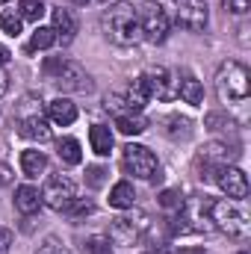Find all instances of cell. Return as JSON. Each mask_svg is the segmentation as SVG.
Returning a JSON list of instances; mask_svg holds the SVG:
<instances>
[{
    "mask_svg": "<svg viewBox=\"0 0 251 254\" xmlns=\"http://www.w3.org/2000/svg\"><path fill=\"white\" fill-rule=\"evenodd\" d=\"M3 92H6V77L0 74V95H3Z\"/></svg>",
    "mask_w": 251,
    "mask_h": 254,
    "instance_id": "74e56055",
    "label": "cell"
},
{
    "mask_svg": "<svg viewBox=\"0 0 251 254\" xmlns=\"http://www.w3.org/2000/svg\"><path fill=\"white\" fill-rule=\"evenodd\" d=\"M18 133L24 139H33V142H51L54 130H51V122L42 119V116H24L18 122Z\"/></svg>",
    "mask_w": 251,
    "mask_h": 254,
    "instance_id": "4fadbf2b",
    "label": "cell"
},
{
    "mask_svg": "<svg viewBox=\"0 0 251 254\" xmlns=\"http://www.w3.org/2000/svg\"><path fill=\"white\" fill-rule=\"evenodd\" d=\"M101 24H104L107 36H110V42L119 45V48H130V45H136V42L142 39L136 9H133V3H127V0H119V3H113L110 9H104Z\"/></svg>",
    "mask_w": 251,
    "mask_h": 254,
    "instance_id": "6da1fadb",
    "label": "cell"
},
{
    "mask_svg": "<svg viewBox=\"0 0 251 254\" xmlns=\"http://www.w3.org/2000/svg\"><path fill=\"white\" fill-rule=\"evenodd\" d=\"M160 207H166V210H184V195L178 190H163L160 192Z\"/></svg>",
    "mask_w": 251,
    "mask_h": 254,
    "instance_id": "83f0119b",
    "label": "cell"
},
{
    "mask_svg": "<svg viewBox=\"0 0 251 254\" xmlns=\"http://www.w3.org/2000/svg\"><path fill=\"white\" fill-rule=\"evenodd\" d=\"M104 175H107V172H104L101 166H92V169H89V187H101V184H104Z\"/></svg>",
    "mask_w": 251,
    "mask_h": 254,
    "instance_id": "1f68e13d",
    "label": "cell"
},
{
    "mask_svg": "<svg viewBox=\"0 0 251 254\" xmlns=\"http://www.w3.org/2000/svg\"><path fill=\"white\" fill-rule=\"evenodd\" d=\"M216 89H219V98L228 101V104H240L249 98L251 80H249V68L243 63H222L219 74H216Z\"/></svg>",
    "mask_w": 251,
    "mask_h": 254,
    "instance_id": "3957f363",
    "label": "cell"
},
{
    "mask_svg": "<svg viewBox=\"0 0 251 254\" xmlns=\"http://www.w3.org/2000/svg\"><path fill=\"white\" fill-rule=\"evenodd\" d=\"M86 254H113L110 237H92V240L86 243Z\"/></svg>",
    "mask_w": 251,
    "mask_h": 254,
    "instance_id": "f1b7e54d",
    "label": "cell"
},
{
    "mask_svg": "<svg viewBox=\"0 0 251 254\" xmlns=\"http://www.w3.org/2000/svg\"><path fill=\"white\" fill-rule=\"evenodd\" d=\"M12 178H15V172H12L6 163H0V187H9V184H12Z\"/></svg>",
    "mask_w": 251,
    "mask_h": 254,
    "instance_id": "e575fe53",
    "label": "cell"
},
{
    "mask_svg": "<svg viewBox=\"0 0 251 254\" xmlns=\"http://www.w3.org/2000/svg\"><path fill=\"white\" fill-rule=\"evenodd\" d=\"M77 201V184L68 175H54L48 178L45 192H42V204L54 207V210H68Z\"/></svg>",
    "mask_w": 251,
    "mask_h": 254,
    "instance_id": "52a82bcc",
    "label": "cell"
},
{
    "mask_svg": "<svg viewBox=\"0 0 251 254\" xmlns=\"http://www.w3.org/2000/svg\"><path fill=\"white\" fill-rule=\"evenodd\" d=\"M45 12H48L45 0H18V15L27 21H39Z\"/></svg>",
    "mask_w": 251,
    "mask_h": 254,
    "instance_id": "d4e9b609",
    "label": "cell"
},
{
    "mask_svg": "<svg viewBox=\"0 0 251 254\" xmlns=\"http://www.w3.org/2000/svg\"><path fill=\"white\" fill-rule=\"evenodd\" d=\"M21 172H24L27 178L45 175V172H48V157H45L42 151H24V154H21Z\"/></svg>",
    "mask_w": 251,
    "mask_h": 254,
    "instance_id": "d6986e66",
    "label": "cell"
},
{
    "mask_svg": "<svg viewBox=\"0 0 251 254\" xmlns=\"http://www.w3.org/2000/svg\"><path fill=\"white\" fill-rule=\"evenodd\" d=\"M89 142H92V151H95L98 157H107V154L113 151V130L104 127V125H92Z\"/></svg>",
    "mask_w": 251,
    "mask_h": 254,
    "instance_id": "ac0fdd59",
    "label": "cell"
},
{
    "mask_svg": "<svg viewBox=\"0 0 251 254\" xmlns=\"http://www.w3.org/2000/svg\"><path fill=\"white\" fill-rule=\"evenodd\" d=\"M116 127H119V133H125V136H139V133H145L148 122H145L139 113H125V116H116Z\"/></svg>",
    "mask_w": 251,
    "mask_h": 254,
    "instance_id": "7402d4cb",
    "label": "cell"
},
{
    "mask_svg": "<svg viewBox=\"0 0 251 254\" xmlns=\"http://www.w3.org/2000/svg\"><path fill=\"white\" fill-rule=\"evenodd\" d=\"M228 160H231V148H228V145H222V142H210V145H204V148L198 151V160H195V163L216 175V169H219V166H225Z\"/></svg>",
    "mask_w": 251,
    "mask_h": 254,
    "instance_id": "5bb4252c",
    "label": "cell"
},
{
    "mask_svg": "<svg viewBox=\"0 0 251 254\" xmlns=\"http://www.w3.org/2000/svg\"><path fill=\"white\" fill-rule=\"evenodd\" d=\"M136 18H139L142 39H148V42H154V45L166 42V36H169V15H166V9H163L160 3L142 0L139 9H136Z\"/></svg>",
    "mask_w": 251,
    "mask_h": 254,
    "instance_id": "277c9868",
    "label": "cell"
},
{
    "mask_svg": "<svg viewBox=\"0 0 251 254\" xmlns=\"http://www.w3.org/2000/svg\"><path fill=\"white\" fill-rule=\"evenodd\" d=\"M15 207H18V213H24V216L39 213V207H42V192L36 190V187H30V184L18 187V190H15Z\"/></svg>",
    "mask_w": 251,
    "mask_h": 254,
    "instance_id": "2e32d148",
    "label": "cell"
},
{
    "mask_svg": "<svg viewBox=\"0 0 251 254\" xmlns=\"http://www.w3.org/2000/svg\"><path fill=\"white\" fill-rule=\"evenodd\" d=\"M9 246H12V231L0 228V254H9Z\"/></svg>",
    "mask_w": 251,
    "mask_h": 254,
    "instance_id": "836d02e7",
    "label": "cell"
},
{
    "mask_svg": "<svg viewBox=\"0 0 251 254\" xmlns=\"http://www.w3.org/2000/svg\"><path fill=\"white\" fill-rule=\"evenodd\" d=\"M48 116H51V122L54 125H74L77 122V107L68 101V98H54L51 104H48Z\"/></svg>",
    "mask_w": 251,
    "mask_h": 254,
    "instance_id": "e0dca14e",
    "label": "cell"
},
{
    "mask_svg": "<svg viewBox=\"0 0 251 254\" xmlns=\"http://www.w3.org/2000/svg\"><path fill=\"white\" fill-rule=\"evenodd\" d=\"M216 184H219V190L225 192L228 198H246L249 195V178L237 166H228V163L219 166L216 169Z\"/></svg>",
    "mask_w": 251,
    "mask_h": 254,
    "instance_id": "30bf717a",
    "label": "cell"
},
{
    "mask_svg": "<svg viewBox=\"0 0 251 254\" xmlns=\"http://www.w3.org/2000/svg\"><path fill=\"white\" fill-rule=\"evenodd\" d=\"M175 3H184V0H175Z\"/></svg>",
    "mask_w": 251,
    "mask_h": 254,
    "instance_id": "ab89813d",
    "label": "cell"
},
{
    "mask_svg": "<svg viewBox=\"0 0 251 254\" xmlns=\"http://www.w3.org/2000/svg\"><path fill=\"white\" fill-rule=\"evenodd\" d=\"M36 254H71V252H68L65 246H60V243H45Z\"/></svg>",
    "mask_w": 251,
    "mask_h": 254,
    "instance_id": "d6a6232c",
    "label": "cell"
},
{
    "mask_svg": "<svg viewBox=\"0 0 251 254\" xmlns=\"http://www.w3.org/2000/svg\"><path fill=\"white\" fill-rule=\"evenodd\" d=\"M60 160H63L65 166H80L83 151H80V142H77V139L65 136L63 142H60Z\"/></svg>",
    "mask_w": 251,
    "mask_h": 254,
    "instance_id": "cb8c5ba5",
    "label": "cell"
},
{
    "mask_svg": "<svg viewBox=\"0 0 251 254\" xmlns=\"http://www.w3.org/2000/svg\"><path fill=\"white\" fill-rule=\"evenodd\" d=\"M148 231V216L145 213H133V216H119L113 219V228H110V237L122 246H136Z\"/></svg>",
    "mask_w": 251,
    "mask_h": 254,
    "instance_id": "9c48e42d",
    "label": "cell"
},
{
    "mask_svg": "<svg viewBox=\"0 0 251 254\" xmlns=\"http://www.w3.org/2000/svg\"><path fill=\"white\" fill-rule=\"evenodd\" d=\"M9 57H12V54H9V48H3V45H0V65L9 63Z\"/></svg>",
    "mask_w": 251,
    "mask_h": 254,
    "instance_id": "d590c367",
    "label": "cell"
},
{
    "mask_svg": "<svg viewBox=\"0 0 251 254\" xmlns=\"http://www.w3.org/2000/svg\"><path fill=\"white\" fill-rule=\"evenodd\" d=\"M54 83L63 92H92V77L86 74V68L77 63H63V68L57 71Z\"/></svg>",
    "mask_w": 251,
    "mask_h": 254,
    "instance_id": "8fae6325",
    "label": "cell"
},
{
    "mask_svg": "<svg viewBox=\"0 0 251 254\" xmlns=\"http://www.w3.org/2000/svg\"><path fill=\"white\" fill-rule=\"evenodd\" d=\"M125 169L127 175L142 178V181H151L160 175V163H157L154 151H148L145 145H133V142L125 148Z\"/></svg>",
    "mask_w": 251,
    "mask_h": 254,
    "instance_id": "8992f818",
    "label": "cell"
},
{
    "mask_svg": "<svg viewBox=\"0 0 251 254\" xmlns=\"http://www.w3.org/2000/svg\"><path fill=\"white\" fill-rule=\"evenodd\" d=\"M178 24L192 33H201L207 27V6L201 0H184L178 3Z\"/></svg>",
    "mask_w": 251,
    "mask_h": 254,
    "instance_id": "7c38bea8",
    "label": "cell"
},
{
    "mask_svg": "<svg viewBox=\"0 0 251 254\" xmlns=\"http://www.w3.org/2000/svg\"><path fill=\"white\" fill-rule=\"evenodd\" d=\"M225 3V9L231 12V15H246L251 6V0H222Z\"/></svg>",
    "mask_w": 251,
    "mask_h": 254,
    "instance_id": "f546056e",
    "label": "cell"
},
{
    "mask_svg": "<svg viewBox=\"0 0 251 254\" xmlns=\"http://www.w3.org/2000/svg\"><path fill=\"white\" fill-rule=\"evenodd\" d=\"M54 33L63 39V42H71L74 33H77V21L68 9H54Z\"/></svg>",
    "mask_w": 251,
    "mask_h": 254,
    "instance_id": "ffe728a7",
    "label": "cell"
},
{
    "mask_svg": "<svg viewBox=\"0 0 251 254\" xmlns=\"http://www.w3.org/2000/svg\"><path fill=\"white\" fill-rule=\"evenodd\" d=\"M92 210H95V207H92V201H74V204L68 207V213H71V216H89Z\"/></svg>",
    "mask_w": 251,
    "mask_h": 254,
    "instance_id": "4dcf8cb0",
    "label": "cell"
},
{
    "mask_svg": "<svg viewBox=\"0 0 251 254\" xmlns=\"http://www.w3.org/2000/svg\"><path fill=\"white\" fill-rule=\"evenodd\" d=\"M148 104V89L139 80H133L130 86H125L122 92H110L107 95V110L116 113V116H125V113H142V107Z\"/></svg>",
    "mask_w": 251,
    "mask_h": 254,
    "instance_id": "5b68a950",
    "label": "cell"
},
{
    "mask_svg": "<svg viewBox=\"0 0 251 254\" xmlns=\"http://www.w3.org/2000/svg\"><path fill=\"white\" fill-rule=\"evenodd\" d=\"M201 210L210 216V222L222 231V234H228V237H243L246 231H249V219H246V213L234 204V201H216V198H207L204 204H201Z\"/></svg>",
    "mask_w": 251,
    "mask_h": 254,
    "instance_id": "7a4b0ae2",
    "label": "cell"
},
{
    "mask_svg": "<svg viewBox=\"0 0 251 254\" xmlns=\"http://www.w3.org/2000/svg\"><path fill=\"white\" fill-rule=\"evenodd\" d=\"M133 198H136V192H133V184H116L113 190H110V207H116V210H130L133 207Z\"/></svg>",
    "mask_w": 251,
    "mask_h": 254,
    "instance_id": "44dd1931",
    "label": "cell"
},
{
    "mask_svg": "<svg viewBox=\"0 0 251 254\" xmlns=\"http://www.w3.org/2000/svg\"><path fill=\"white\" fill-rule=\"evenodd\" d=\"M178 254H207L204 249H195V246H189V249H181Z\"/></svg>",
    "mask_w": 251,
    "mask_h": 254,
    "instance_id": "8d00e7d4",
    "label": "cell"
},
{
    "mask_svg": "<svg viewBox=\"0 0 251 254\" xmlns=\"http://www.w3.org/2000/svg\"><path fill=\"white\" fill-rule=\"evenodd\" d=\"M142 83L148 89V98H157V101L178 98V83H175V77H172V71L166 65H151L142 74Z\"/></svg>",
    "mask_w": 251,
    "mask_h": 254,
    "instance_id": "ba28073f",
    "label": "cell"
},
{
    "mask_svg": "<svg viewBox=\"0 0 251 254\" xmlns=\"http://www.w3.org/2000/svg\"><path fill=\"white\" fill-rule=\"evenodd\" d=\"M54 42H57V33H54V27H36L33 30V36H30V51H48V48H54Z\"/></svg>",
    "mask_w": 251,
    "mask_h": 254,
    "instance_id": "603a6c76",
    "label": "cell"
},
{
    "mask_svg": "<svg viewBox=\"0 0 251 254\" xmlns=\"http://www.w3.org/2000/svg\"><path fill=\"white\" fill-rule=\"evenodd\" d=\"M178 95H181V101L189 104V107H201V101H204V86H201V80H198L192 71H184V77H181V83H178Z\"/></svg>",
    "mask_w": 251,
    "mask_h": 254,
    "instance_id": "9a60e30c",
    "label": "cell"
},
{
    "mask_svg": "<svg viewBox=\"0 0 251 254\" xmlns=\"http://www.w3.org/2000/svg\"><path fill=\"white\" fill-rule=\"evenodd\" d=\"M189 133H192V122L189 119H181V116L169 119V136L172 139H189Z\"/></svg>",
    "mask_w": 251,
    "mask_h": 254,
    "instance_id": "4316f807",
    "label": "cell"
},
{
    "mask_svg": "<svg viewBox=\"0 0 251 254\" xmlns=\"http://www.w3.org/2000/svg\"><path fill=\"white\" fill-rule=\"evenodd\" d=\"M74 3H77V6H86V3H89V0H74Z\"/></svg>",
    "mask_w": 251,
    "mask_h": 254,
    "instance_id": "f35d334b",
    "label": "cell"
},
{
    "mask_svg": "<svg viewBox=\"0 0 251 254\" xmlns=\"http://www.w3.org/2000/svg\"><path fill=\"white\" fill-rule=\"evenodd\" d=\"M240 254H249V252H240Z\"/></svg>",
    "mask_w": 251,
    "mask_h": 254,
    "instance_id": "60d3db41",
    "label": "cell"
},
{
    "mask_svg": "<svg viewBox=\"0 0 251 254\" xmlns=\"http://www.w3.org/2000/svg\"><path fill=\"white\" fill-rule=\"evenodd\" d=\"M104 3H107V0H104Z\"/></svg>",
    "mask_w": 251,
    "mask_h": 254,
    "instance_id": "7bdbcfd3",
    "label": "cell"
},
{
    "mask_svg": "<svg viewBox=\"0 0 251 254\" xmlns=\"http://www.w3.org/2000/svg\"><path fill=\"white\" fill-rule=\"evenodd\" d=\"M0 27H3V33L6 36H21V27H24V18L18 15V12H12V9H6L3 15H0Z\"/></svg>",
    "mask_w": 251,
    "mask_h": 254,
    "instance_id": "484cf974",
    "label": "cell"
},
{
    "mask_svg": "<svg viewBox=\"0 0 251 254\" xmlns=\"http://www.w3.org/2000/svg\"><path fill=\"white\" fill-rule=\"evenodd\" d=\"M0 3H6V0H0Z\"/></svg>",
    "mask_w": 251,
    "mask_h": 254,
    "instance_id": "b9f144b4",
    "label": "cell"
}]
</instances>
